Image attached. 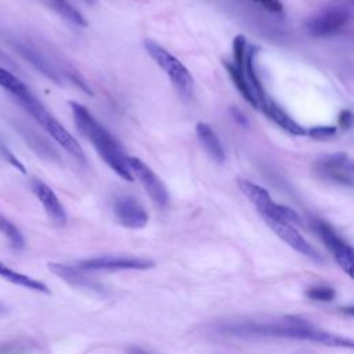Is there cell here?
Masks as SVG:
<instances>
[{"mask_svg": "<svg viewBox=\"0 0 354 354\" xmlns=\"http://www.w3.org/2000/svg\"><path fill=\"white\" fill-rule=\"evenodd\" d=\"M71 111L75 124L83 136L88 138L102 160L123 180L131 181L133 174L127 165V156L120 148L115 137L91 115L82 104L71 101Z\"/></svg>", "mask_w": 354, "mask_h": 354, "instance_id": "1", "label": "cell"}, {"mask_svg": "<svg viewBox=\"0 0 354 354\" xmlns=\"http://www.w3.org/2000/svg\"><path fill=\"white\" fill-rule=\"evenodd\" d=\"M228 332L238 333V335H266V336L301 339V340H310V342L330 346V347L353 348L354 346L351 339L342 337L326 330H319L301 318H290V317L277 322L236 324L230 326Z\"/></svg>", "mask_w": 354, "mask_h": 354, "instance_id": "2", "label": "cell"}, {"mask_svg": "<svg viewBox=\"0 0 354 354\" xmlns=\"http://www.w3.org/2000/svg\"><path fill=\"white\" fill-rule=\"evenodd\" d=\"M19 105L32 115V118L76 160L84 162V152L73 136L43 106V104L30 95L25 101H19Z\"/></svg>", "mask_w": 354, "mask_h": 354, "instance_id": "3", "label": "cell"}, {"mask_svg": "<svg viewBox=\"0 0 354 354\" xmlns=\"http://www.w3.org/2000/svg\"><path fill=\"white\" fill-rule=\"evenodd\" d=\"M144 47L149 57L159 65V68L169 76L170 82L176 87V90L180 93L184 98H191L194 94V77L189 73V71L185 68V65L176 58L173 54H170L166 48H163L160 44L147 40L144 43Z\"/></svg>", "mask_w": 354, "mask_h": 354, "instance_id": "4", "label": "cell"}, {"mask_svg": "<svg viewBox=\"0 0 354 354\" xmlns=\"http://www.w3.org/2000/svg\"><path fill=\"white\" fill-rule=\"evenodd\" d=\"M238 188L241 189V192L256 206V209L259 210V213L261 214V217L264 220H278V221H285L289 224H299L300 223V217L299 214L283 205L275 203L270 195V192L246 180V178H238L236 180Z\"/></svg>", "mask_w": 354, "mask_h": 354, "instance_id": "5", "label": "cell"}, {"mask_svg": "<svg viewBox=\"0 0 354 354\" xmlns=\"http://www.w3.org/2000/svg\"><path fill=\"white\" fill-rule=\"evenodd\" d=\"M351 17L347 7L335 4L328 6L306 21V30L313 37H329L346 28Z\"/></svg>", "mask_w": 354, "mask_h": 354, "instance_id": "6", "label": "cell"}, {"mask_svg": "<svg viewBox=\"0 0 354 354\" xmlns=\"http://www.w3.org/2000/svg\"><path fill=\"white\" fill-rule=\"evenodd\" d=\"M314 173L332 184L343 187L353 185V162L344 152L329 153L319 158L314 163Z\"/></svg>", "mask_w": 354, "mask_h": 354, "instance_id": "7", "label": "cell"}, {"mask_svg": "<svg viewBox=\"0 0 354 354\" xmlns=\"http://www.w3.org/2000/svg\"><path fill=\"white\" fill-rule=\"evenodd\" d=\"M311 228L314 232L321 238L325 246L333 253L335 260L340 266V268L348 275L353 277V249L351 246L344 242L336 231L325 221L314 218L311 221Z\"/></svg>", "mask_w": 354, "mask_h": 354, "instance_id": "8", "label": "cell"}, {"mask_svg": "<svg viewBox=\"0 0 354 354\" xmlns=\"http://www.w3.org/2000/svg\"><path fill=\"white\" fill-rule=\"evenodd\" d=\"M127 165L131 174L138 178L152 202L156 203L159 207H165L169 203V192L162 180L156 176V173L152 171V169L147 163L134 156H127Z\"/></svg>", "mask_w": 354, "mask_h": 354, "instance_id": "9", "label": "cell"}, {"mask_svg": "<svg viewBox=\"0 0 354 354\" xmlns=\"http://www.w3.org/2000/svg\"><path fill=\"white\" fill-rule=\"evenodd\" d=\"M153 261L129 256H101L80 261L79 268L84 271H118V270H148Z\"/></svg>", "mask_w": 354, "mask_h": 354, "instance_id": "10", "label": "cell"}, {"mask_svg": "<svg viewBox=\"0 0 354 354\" xmlns=\"http://www.w3.org/2000/svg\"><path fill=\"white\" fill-rule=\"evenodd\" d=\"M8 44L25 59L28 61L35 69H37L41 75H44L46 77H48L50 80H53L57 84H61L62 79L61 75L58 72V69L55 68V65L39 50L36 48L33 44L22 41V40H8Z\"/></svg>", "mask_w": 354, "mask_h": 354, "instance_id": "11", "label": "cell"}, {"mask_svg": "<svg viewBox=\"0 0 354 354\" xmlns=\"http://www.w3.org/2000/svg\"><path fill=\"white\" fill-rule=\"evenodd\" d=\"M113 212L118 221L126 228H144L148 223V213L133 196L122 195L113 202Z\"/></svg>", "mask_w": 354, "mask_h": 354, "instance_id": "12", "label": "cell"}, {"mask_svg": "<svg viewBox=\"0 0 354 354\" xmlns=\"http://www.w3.org/2000/svg\"><path fill=\"white\" fill-rule=\"evenodd\" d=\"M270 228L285 242L288 243L293 250L297 253L315 260V261H322L319 253L317 249L307 242V239L293 227V224L285 223V221H278V220H264Z\"/></svg>", "mask_w": 354, "mask_h": 354, "instance_id": "13", "label": "cell"}, {"mask_svg": "<svg viewBox=\"0 0 354 354\" xmlns=\"http://www.w3.org/2000/svg\"><path fill=\"white\" fill-rule=\"evenodd\" d=\"M32 191L36 195V198L43 205L46 213L48 217L57 224V225H65L66 223V212L58 199V196L54 194V191L41 180H32Z\"/></svg>", "mask_w": 354, "mask_h": 354, "instance_id": "14", "label": "cell"}, {"mask_svg": "<svg viewBox=\"0 0 354 354\" xmlns=\"http://www.w3.org/2000/svg\"><path fill=\"white\" fill-rule=\"evenodd\" d=\"M260 109L282 130L292 136H306V129L300 126L295 119H292L274 100L270 97L260 105Z\"/></svg>", "mask_w": 354, "mask_h": 354, "instance_id": "15", "label": "cell"}, {"mask_svg": "<svg viewBox=\"0 0 354 354\" xmlns=\"http://www.w3.org/2000/svg\"><path fill=\"white\" fill-rule=\"evenodd\" d=\"M198 140L201 141L203 149L206 151V153L217 163H223L225 160V152L223 148V144L220 142L218 136L216 134V131L205 122H199L196 123L195 127Z\"/></svg>", "mask_w": 354, "mask_h": 354, "instance_id": "16", "label": "cell"}, {"mask_svg": "<svg viewBox=\"0 0 354 354\" xmlns=\"http://www.w3.org/2000/svg\"><path fill=\"white\" fill-rule=\"evenodd\" d=\"M48 270L55 274L58 278L65 281L66 283L76 286V288H86V289H93V290H101V286L94 283L91 279L86 278L83 274L79 272L77 268L62 264V263H48L47 264Z\"/></svg>", "mask_w": 354, "mask_h": 354, "instance_id": "17", "label": "cell"}, {"mask_svg": "<svg viewBox=\"0 0 354 354\" xmlns=\"http://www.w3.org/2000/svg\"><path fill=\"white\" fill-rule=\"evenodd\" d=\"M0 277L6 281H8L12 285H18V286H22V288H26V289H30V290H35V292H40V293H46V295H50V289L47 288L46 283H43L41 281H37L26 274H22V272H18L10 267H7L4 263L0 261Z\"/></svg>", "mask_w": 354, "mask_h": 354, "instance_id": "18", "label": "cell"}, {"mask_svg": "<svg viewBox=\"0 0 354 354\" xmlns=\"http://www.w3.org/2000/svg\"><path fill=\"white\" fill-rule=\"evenodd\" d=\"M0 87L7 90L8 93H11L17 98L18 102L25 101L30 95H33V93L29 90V87L18 76H15L11 71H8L7 68H4L1 65H0Z\"/></svg>", "mask_w": 354, "mask_h": 354, "instance_id": "19", "label": "cell"}, {"mask_svg": "<svg viewBox=\"0 0 354 354\" xmlns=\"http://www.w3.org/2000/svg\"><path fill=\"white\" fill-rule=\"evenodd\" d=\"M224 66H225V71L230 76V79L232 80L234 86L236 87V90L239 91V94L243 97V100L250 105V106H254V108H259V104H257V100H256V95L250 87V83L249 80L246 79L245 73L238 69L232 62H224Z\"/></svg>", "mask_w": 354, "mask_h": 354, "instance_id": "20", "label": "cell"}, {"mask_svg": "<svg viewBox=\"0 0 354 354\" xmlns=\"http://www.w3.org/2000/svg\"><path fill=\"white\" fill-rule=\"evenodd\" d=\"M47 3L54 8L64 19L72 22L76 26H86L87 21L83 14L69 1V0H47Z\"/></svg>", "mask_w": 354, "mask_h": 354, "instance_id": "21", "label": "cell"}, {"mask_svg": "<svg viewBox=\"0 0 354 354\" xmlns=\"http://www.w3.org/2000/svg\"><path fill=\"white\" fill-rule=\"evenodd\" d=\"M0 234L7 238L12 249L21 250L25 248V238L19 231V228L1 213H0Z\"/></svg>", "mask_w": 354, "mask_h": 354, "instance_id": "22", "label": "cell"}, {"mask_svg": "<svg viewBox=\"0 0 354 354\" xmlns=\"http://www.w3.org/2000/svg\"><path fill=\"white\" fill-rule=\"evenodd\" d=\"M15 129L19 130V133H21L22 137H24V140L26 141V144H28L33 151H36L37 153L44 155V156H48V155L53 153V148H51L40 136H37L35 131H32V130L28 129L26 126H19V124H17Z\"/></svg>", "mask_w": 354, "mask_h": 354, "instance_id": "23", "label": "cell"}, {"mask_svg": "<svg viewBox=\"0 0 354 354\" xmlns=\"http://www.w3.org/2000/svg\"><path fill=\"white\" fill-rule=\"evenodd\" d=\"M306 297L314 301H332L336 296V292L332 286L328 285H314L306 289Z\"/></svg>", "mask_w": 354, "mask_h": 354, "instance_id": "24", "label": "cell"}, {"mask_svg": "<svg viewBox=\"0 0 354 354\" xmlns=\"http://www.w3.org/2000/svg\"><path fill=\"white\" fill-rule=\"evenodd\" d=\"M0 155H1V158L6 160V162H8L12 167H15L17 170H19L22 174H25L26 173V169H25V166L22 165V162L11 152V149L6 145V142L0 138Z\"/></svg>", "mask_w": 354, "mask_h": 354, "instance_id": "25", "label": "cell"}, {"mask_svg": "<svg viewBox=\"0 0 354 354\" xmlns=\"http://www.w3.org/2000/svg\"><path fill=\"white\" fill-rule=\"evenodd\" d=\"M336 127L335 126H314L306 131V136H310L314 140H329L335 137Z\"/></svg>", "mask_w": 354, "mask_h": 354, "instance_id": "26", "label": "cell"}, {"mask_svg": "<svg viewBox=\"0 0 354 354\" xmlns=\"http://www.w3.org/2000/svg\"><path fill=\"white\" fill-rule=\"evenodd\" d=\"M252 1L256 3L257 6H260L261 8L270 11V12H274V14H278L282 11L281 0H252Z\"/></svg>", "mask_w": 354, "mask_h": 354, "instance_id": "27", "label": "cell"}, {"mask_svg": "<svg viewBox=\"0 0 354 354\" xmlns=\"http://www.w3.org/2000/svg\"><path fill=\"white\" fill-rule=\"evenodd\" d=\"M25 348L19 343H0V354H24Z\"/></svg>", "mask_w": 354, "mask_h": 354, "instance_id": "28", "label": "cell"}, {"mask_svg": "<svg viewBox=\"0 0 354 354\" xmlns=\"http://www.w3.org/2000/svg\"><path fill=\"white\" fill-rule=\"evenodd\" d=\"M0 64L1 65H6V66H8V68H11V69H18V65L15 64V61L11 58V55L6 51V50H3V48H0Z\"/></svg>", "mask_w": 354, "mask_h": 354, "instance_id": "29", "label": "cell"}, {"mask_svg": "<svg viewBox=\"0 0 354 354\" xmlns=\"http://www.w3.org/2000/svg\"><path fill=\"white\" fill-rule=\"evenodd\" d=\"M351 120H353L351 111L344 109V111L340 112V115H339V124L342 126V129H348L351 126Z\"/></svg>", "mask_w": 354, "mask_h": 354, "instance_id": "30", "label": "cell"}, {"mask_svg": "<svg viewBox=\"0 0 354 354\" xmlns=\"http://www.w3.org/2000/svg\"><path fill=\"white\" fill-rule=\"evenodd\" d=\"M231 113H232V116H234V119H235L236 122H239L241 124H248V120H246L245 115H243V113H241L238 109H232V111H231Z\"/></svg>", "mask_w": 354, "mask_h": 354, "instance_id": "31", "label": "cell"}, {"mask_svg": "<svg viewBox=\"0 0 354 354\" xmlns=\"http://www.w3.org/2000/svg\"><path fill=\"white\" fill-rule=\"evenodd\" d=\"M126 354H151V353H148L147 350H144V348H141V347L130 346V347L126 350Z\"/></svg>", "mask_w": 354, "mask_h": 354, "instance_id": "32", "label": "cell"}, {"mask_svg": "<svg viewBox=\"0 0 354 354\" xmlns=\"http://www.w3.org/2000/svg\"><path fill=\"white\" fill-rule=\"evenodd\" d=\"M4 310H6V308H4V307L0 304V314H3V313H4Z\"/></svg>", "mask_w": 354, "mask_h": 354, "instance_id": "33", "label": "cell"}]
</instances>
